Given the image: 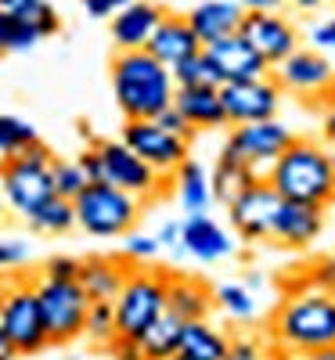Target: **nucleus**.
I'll list each match as a JSON object with an SVG mask.
<instances>
[{"label": "nucleus", "instance_id": "obj_1", "mask_svg": "<svg viewBox=\"0 0 335 360\" xmlns=\"http://www.w3.org/2000/svg\"><path fill=\"white\" fill-rule=\"evenodd\" d=\"M112 94L123 119H156L173 105V72L148 51H119L112 58Z\"/></svg>", "mask_w": 335, "mask_h": 360}, {"label": "nucleus", "instance_id": "obj_2", "mask_svg": "<svg viewBox=\"0 0 335 360\" xmlns=\"http://www.w3.org/2000/svg\"><path fill=\"white\" fill-rule=\"evenodd\" d=\"M270 339L282 353H314L335 346V295L317 288L292 292L274 314Z\"/></svg>", "mask_w": 335, "mask_h": 360}, {"label": "nucleus", "instance_id": "obj_3", "mask_svg": "<svg viewBox=\"0 0 335 360\" xmlns=\"http://www.w3.org/2000/svg\"><path fill=\"white\" fill-rule=\"evenodd\" d=\"M267 184L289 202H307V205H328L335 202V173H331V152L317 141L292 137V144L278 155L267 173Z\"/></svg>", "mask_w": 335, "mask_h": 360}, {"label": "nucleus", "instance_id": "obj_4", "mask_svg": "<svg viewBox=\"0 0 335 360\" xmlns=\"http://www.w3.org/2000/svg\"><path fill=\"white\" fill-rule=\"evenodd\" d=\"M51 162H54V152L44 141L29 144L25 152H18L11 159H0V195L8 202V213L25 220L47 198H54Z\"/></svg>", "mask_w": 335, "mask_h": 360}, {"label": "nucleus", "instance_id": "obj_5", "mask_svg": "<svg viewBox=\"0 0 335 360\" xmlns=\"http://www.w3.org/2000/svg\"><path fill=\"white\" fill-rule=\"evenodd\" d=\"M0 332H4V339L18 356H33L51 346L29 274L0 278Z\"/></svg>", "mask_w": 335, "mask_h": 360}, {"label": "nucleus", "instance_id": "obj_6", "mask_svg": "<svg viewBox=\"0 0 335 360\" xmlns=\"http://www.w3.org/2000/svg\"><path fill=\"white\" fill-rule=\"evenodd\" d=\"M112 314H115V335L137 342L144 328L166 314V270L130 266L123 288L112 299Z\"/></svg>", "mask_w": 335, "mask_h": 360}, {"label": "nucleus", "instance_id": "obj_7", "mask_svg": "<svg viewBox=\"0 0 335 360\" xmlns=\"http://www.w3.org/2000/svg\"><path fill=\"white\" fill-rule=\"evenodd\" d=\"M141 205L134 195L119 191L112 184H87L76 198V227L87 238H123L137 227L141 220Z\"/></svg>", "mask_w": 335, "mask_h": 360}, {"label": "nucleus", "instance_id": "obj_8", "mask_svg": "<svg viewBox=\"0 0 335 360\" xmlns=\"http://www.w3.org/2000/svg\"><path fill=\"white\" fill-rule=\"evenodd\" d=\"M33 292H37L40 317L47 328V342L51 346L76 342L83 335V321H87V307H90L83 288L76 281H51V278L33 274Z\"/></svg>", "mask_w": 335, "mask_h": 360}, {"label": "nucleus", "instance_id": "obj_9", "mask_svg": "<svg viewBox=\"0 0 335 360\" xmlns=\"http://www.w3.org/2000/svg\"><path fill=\"white\" fill-rule=\"evenodd\" d=\"M90 148H94L98 169H101L98 184H112L119 191L134 195L137 202H151V198L163 195L166 176H159L144 159H137L119 137L115 141H90Z\"/></svg>", "mask_w": 335, "mask_h": 360}, {"label": "nucleus", "instance_id": "obj_10", "mask_svg": "<svg viewBox=\"0 0 335 360\" xmlns=\"http://www.w3.org/2000/svg\"><path fill=\"white\" fill-rule=\"evenodd\" d=\"M119 141H123L137 159H144L159 176H173V169L180 162L191 159V141L163 130L156 119H127Z\"/></svg>", "mask_w": 335, "mask_h": 360}, {"label": "nucleus", "instance_id": "obj_11", "mask_svg": "<svg viewBox=\"0 0 335 360\" xmlns=\"http://www.w3.org/2000/svg\"><path fill=\"white\" fill-rule=\"evenodd\" d=\"M282 205H285V198L267 184V176H260L241 195H234L227 202V220H231L234 234L246 238V242H270Z\"/></svg>", "mask_w": 335, "mask_h": 360}, {"label": "nucleus", "instance_id": "obj_12", "mask_svg": "<svg viewBox=\"0 0 335 360\" xmlns=\"http://www.w3.org/2000/svg\"><path fill=\"white\" fill-rule=\"evenodd\" d=\"M292 130L282 123V119H263V123H241V127H231V137L224 144V152H231L234 159H241L253 173H267L278 155L292 144Z\"/></svg>", "mask_w": 335, "mask_h": 360}, {"label": "nucleus", "instance_id": "obj_13", "mask_svg": "<svg viewBox=\"0 0 335 360\" xmlns=\"http://www.w3.org/2000/svg\"><path fill=\"white\" fill-rule=\"evenodd\" d=\"M220 105H224V115H227V127L278 119V112H282V86L274 83V76L224 83L220 86Z\"/></svg>", "mask_w": 335, "mask_h": 360}, {"label": "nucleus", "instance_id": "obj_14", "mask_svg": "<svg viewBox=\"0 0 335 360\" xmlns=\"http://www.w3.org/2000/svg\"><path fill=\"white\" fill-rule=\"evenodd\" d=\"M238 37L246 40L270 69L278 62H285V58L299 47L296 25L282 11H246V18L238 25Z\"/></svg>", "mask_w": 335, "mask_h": 360}, {"label": "nucleus", "instance_id": "obj_15", "mask_svg": "<svg viewBox=\"0 0 335 360\" xmlns=\"http://www.w3.org/2000/svg\"><path fill=\"white\" fill-rule=\"evenodd\" d=\"M270 72L282 90H292V94H303V98H321L328 90H335V65L314 47H296Z\"/></svg>", "mask_w": 335, "mask_h": 360}, {"label": "nucleus", "instance_id": "obj_16", "mask_svg": "<svg viewBox=\"0 0 335 360\" xmlns=\"http://www.w3.org/2000/svg\"><path fill=\"white\" fill-rule=\"evenodd\" d=\"M202 58L213 72V83L224 86V83H241V79H260V76H270V65L263 58L241 40L238 33L234 37H224V40H213L202 47Z\"/></svg>", "mask_w": 335, "mask_h": 360}, {"label": "nucleus", "instance_id": "obj_17", "mask_svg": "<svg viewBox=\"0 0 335 360\" xmlns=\"http://www.w3.org/2000/svg\"><path fill=\"white\" fill-rule=\"evenodd\" d=\"M180 252L195 256L202 263L227 259V256H234V234L224 224H217L209 213L184 217L180 220Z\"/></svg>", "mask_w": 335, "mask_h": 360}, {"label": "nucleus", "instance_id": "obj_18", "mask_svg": "<svg viewBox=\"0 0 335 360\" xmlns=\"http://www.w3.org/2000/svg\"><path fill=\"white\" fill-rule=\"evenodd\" d=\"M163 8L151 4V0H134V4L119 8L112 18H108V29H112V44L119 51H144L156 25L163 22Z\"/></svg>", "mask_w": 335, "mask_h": 360}, {"label": "nucleus", "instance_id": "obj_19", "mask_svg": "<svg viewBox=\"0 0 335 360\" xmlns=\"http://www.w3.org/2000/svg\"><path fill=\"white\" fill-rule=\"evenodd\" d=\"M321 231H324V205H307V202L285 198L270 242H278L285 249H307L321 238Z\"/></svg>", "mask_w": 335, "mask_h": 360}, {"label": "nucleus", "instance_id": "obj_20", "mask_svg": "<svg viewBox=\"0 0 335 360\" xmlns=\"http://www.w3.org/2000/svg\"><path fill=\"white\" fill-rule=\"evenodd\" d=\"M156 62H163L166 69H173V65H180L184 58H191V54H198L202 51V44H198V37L191 33V25H188V18L184 15H163V22L156 25V33H151V40H148V47H144Z\"/></svg>", "mask_w": 335, "mask_h": 360}, {"label": "nucleus", "instance_id": "obj_21", "mask_svg": "<svg viewBox=\"0 0 335 360\" xmlns=\"http://www.w3.org/2000/svg\"><path fill=\"white\" fill-rule=\"evenodd\" d=\"M127 274H130L127 259H119V256H87V259H80L76 285L83 288V295L90 299V303H112V299L119 295V288H123Z\"/></svg>", "mask_w": 335, "mask_h": 360}, {"label": "nucleus", "instance_id": "obj_22", "mask_svg": "<svg viewBox=\"0 0 335 360\" xmlns=\"http://www.w3.org/2000/svg\"><path fill=\"white\" fill-rule=\"evenodd\" d=\"M191 33L198 37V44H213V40H224V37H234L246 11H241L238 0H202V4L191 8V15H184Z\"/></svg>", "mask_w": 335, "mask_h": 360}, {"label": "nucleus", "instance_id": "obj_23", "mask_svg": "<svg viewBox=\"0 0 335 360\" xmlns=\"http://www.w3.org/2000/svg\"><path fill=\"white\" fill-rule=\"evenodd\" d=\"M173 108L184 115L191 130H220L227 127V115L220 105V86H177Z\"/></svg>", "mask_w": 335, "mask_h": 360}, {"label": "nucleus", "instance_id": "obj_24", "mask_svg": "<svg viewBox=\"0 0 335 360\" xmlns=\"http://www.w3.org/2000/svg\"><path fill=\"white\" fill-rule=\"evenodd\" d=\"M213 310V288L191 274H166V314L177 321H206Z\"/></svg>", "mask_w": 335, "mask_h": 360}, {"label": "nucleus", "instance_id": "obj_25", "mask_svg": "<svg viewBox=\"0 0 335 360\" xmlns=\"http://www.w3.org/2000/svg\"><path fill=\"white\" fill-rule=\"evenodd\" d=\"M227 342H231V335L220 332L217 324H209V317L206 321H184L180 342H177V356H184V360H224Z\"/></svg>", "mask_w": 335, "mask_h": 360}, {"label": "nucleus", "instance_id": "obj_26", "mask_svg": "<svg viewBox=\"0 0 335 360\" xmlns=\"http://www.w3.org/2000/svg\"><path fill=\"white\" fill-rule=\"evenodd\" d=\"M173 191H177V202L184 209V217H198L213 205V191H209V169L195 159H184L177 169H173Z\"/></svg>", "mask_w": 335, "mask_h": 360}, {"label": "nucleus", "instance_id": "obj_27", "mask_svg": "<svg viewBox=\"0 0 335 360\" xmlns=\"http://www.w3.org/2000/svg\"><path fill=\"white\" fill-rule=\"evenodd\" d=\"M253 180H260V173H253L241 159H234L231 152H220V159L213 162L209 169V191H213V202H231L234 195H241Z\"/></svg>", "mask_w": 335, "mask_h": 360}, {"label": "nucleus", "instance_id": "obj_28", "mask_svg": "<svg viewBox=\"0 0 335 360\" xmlns=\"http://www.w3.org/2000/svg\"><path fill=\"white\" fill-rule=\"evenodd\" d=\"M180 328L184 321H177L173 314H163L156 324L144 328V335L137 339V349L144 360H170L177 353V342H180Z\"/></svg>", "mask_w": 335, "mask_h": 360}, {"label": "nucleus", "instance_id": "obj_29", "mask_svg": "<svg viewBox=\"0 0 335 360\" xmlns=\"http://www.w3.org/2000/svg\"><path fill=\"white\" fill-rule=\"evenodd\" d=\"M25 224H29V231H37V234H47V238H62V234H69L72 227H76V209H72V202L69 198H47L37 213H29L25 217Z\"/></svg>", "mask_w": 335, "mask_h": 360}, {"label": "nucleus", "instance_id": "obj_30", "mask_svg": "<svg viewBox=\"0 0 335 360\" xmlns=\"http://www.w3.org/2000/svg\"><path fill=\"white\" fill-rule=\"evenodd\" d=\"M40 40H44L40 29L29 22L25 15H4V11H0V54L29 51V47H37Z\"/></svg>", "mask_w": 335, "mask_h": 360}, {"label": "nucleus", "instance_id": "obj_31", "mask_svg": "<svg viewBox=\"0 0 335 360\" xmlns=\"http://www.w3.org/2000/svg\"><path fill=\"white\" fill-rule=\"evenodd\" d=\"M213 307H220L231 321H253L256 317V295L238 281H224L213 288Z\"/></svg>", "mask_w": 335, "mask_h": 360}, {"label": "nucleus", "instance_id": "obj_32", "mask_svg": "<svg viewBox=\"0 0 335 360\" xmlns=\"http://www.w3.org/2000/svg\"><path fill=\"white\" fill-rule=\"evenodd\" d=\"M37 141H40V134L33 123H25L22 115H0V159H11V155L25 152Z\"/></svg>", "mask_w": 335, "mask_h": 360}, {"label": "nucleus", "instance_id": "obj_33", "mask_svg": "<svg viewBox=\"0 0 335 360\" xmlns=\"http://www.w3.org/2000/svg\"><path fill=\"white\" fill-rule=\"evenodd\" d=\"M51 180H54V195L58 198H69V202L90 184L76 159H54L51 162Z\"/></svg>", "mask_w": 335, "mask_h": 360}, {"label": "nucleus", "instance_id": "obj_34", "mask_svg": "<svg viewBox=\"0 0 335 360\" xmlns=\"http://www.w3.org/2000/svg\"><path fill=\"white\" fill-rule=\"evenodd\" d=\"M83 335L98 346H108L115 339V314L112 303H90L87 307V321H83Z\"/></svg>", "mask_w": 335, "mask_h": 360}, {"label": "nucleus", "instance_id": "obj_35", "mask_svg": "<svg viewBox=\"0 0 335 360\" xmlns=\"http://www.w3.org/2000/svg\"><path fill=\"white\" fill-rule=\"evenodd\" d=\"M170 72H173V83L177 86H217V83H213L209 65H206V58H202V51L191 54V58H184V62L173 65Z\"/></svg>", "mask_w": 335, "mask_h": 360}, {"label": "nucleus", "instance_id": "obj_36", "mask_svg": "<svg viewBox=\"0 0 335 360\" xmlns=\"http://www.w3.org/2000/svg\"><path fill=\"white\" fill-rule=\"evenodd\" d=\"M163 249H159V242H156V234H141V231H130V234H123V259H130L134 266L141 263H151Z\"/></svg>", "mask_w": 335, "mask_h": 360}, {"label": "nucleus", "instance_id": "obj_37", "mask_svg": "<svg viewBox=\"0 0 335 360\" xmlns=\"http://www.w3.org/2000/svg\"><path fill=\"white\" fill-rule=\"evenodd\" d=\"M76 274H80V259L76 256H51L40 266V278H51V281H76Z\"/></svg>", "mask_w": 335, "mask_h": 360}, {"label": "nucleus", "instance_id": "obj_38", "mask_svg": "<svg viewBox=\"0 0 335 360\" xmlns=\"http://www.w3.org/2000/svg\"><path fill=\"white\" fill-rule=\"evenodd\" d=\"M307 288H317V292H331L335 295V256H324V259H317L307 270Z\"/></svg>", "mask_w": 335, "mask_h": 360}, {"label": "nucleus", "instance_id": "obj_39", "mask_svg": "<svg viewBox=\"0 0 335 360\" xmlns=\"http://www.w3.org/2000/svg\"><path fill=\"white\" fill-rule=\"evenodd\" d=\"M224 360H267V349L256 339H249V335H238V339L227 342Z\"/></svg>", "mask_w": 335, "mask_h": 360}, {"label": "nucleus", "instance_id": "obj_40", "mask_svg": "<svg viewBox=\"0 0 335 360\" xmlns=\"http://www.w3.org/2000/svg\"><path fill=\"white\" fill-rule=\"evenodd\" d=\"M156 123H159L163 130L177 134V137H184V141H191V134H195V130H191V127L184 123V115H180V112H177L173 105H170V108H163V112L156 115Z\"/></svg>", "mask_w": 335, "mask_h": 360}, {"label": "nucleus", "instance_id": "obj_41", "mask_svg": "<svg viewBox=\"0 0 335 360\" xmlns=\"http://www.w3.org/2000/svg\"><path fill=\"white\" fill-rule=\"evenodd\" d=\"M310 44H314V51H331L335 54V15H328L324 22H317L314 25V33H310Z\"/></svg>", "mask_w": 335, "mask_h": 360}, {"label": "nucleus", "instance_id": "obj_42", "mask_svg": "<svg viewBox=\"0 0 335 360\" xmlns=\"http://www.w3.org/2000/svg\"><path fill=\"white\" fill-rule=\"evenodd\" d=\"M29 259V249L22 242H0V270H15Z\"/></svg>", "mask_w": 335, "mask_h": 360}, {"label": "nucleus", "instance_id": "obj_43", "mask_svg": "<svg viewBox=\"0 0 335 360\" xmlns=\"http://www.w3.org/2000/svg\"><path fill=\"white\" fill-rule=\"evenodd\" d=\"M80 4H83V11H87L90 18H112L119 8L134 4V0H80Z\"/></svg>", "mask_w": 335, "mask_h": 360}, {"label": "nucleus", "instance_id": "obj_44", "mask_svg": "<svg viewBox=\"0 0 335 360\" xmlns=\"http://www.w3.org/2000/svg\"><path fill=\"white\" fill-rule=\"evenodd\" d=\"M156 242H159V249H170V252H177V256H180V220L163 224V227H159V234H156Z\"/></svg>", "mask_w": 335, "mask_h": 360}, {"label": "nucleus", "instance_id": "obj_45", "mask_svg": "<svg viewBox=\"0 0 335 360\" xmlns=\"http://www.w3.org/2000/svg\"><path fill=\"white\" fill-rule=\"evenodd\" d=\"M108 349H112V356H115V360H144L134 339H119V335H115V339L108 342Z\"/></svg>", "mask_w": 335, "mask_h": 360}, {"label": "nucleus", "instance_id": "obj_46", "mask_svg": "<svg viewBox=\"0 0 335 360\" xmlns=\"http://www.w3.org/2000/svg\"><path fill=\"white\" fill-rule=\"evenodd\" d=\"M241 11H282L285 0H238Z\"/></svg>", "mask_w": 335, "mask_h": 360}, {"label": "nucleus", "instance_id": "obj_47", "mask_svg": "<svg viewBox=\"0 0 335 360\" xmlns=\"http://www.w3.org/2000/svg\"><path fill=\"white\" fill-rule=\"evenodd\" d=\"M282 360H335V346H324L314 353H282Z\"/></svg>", "mask_w": 335, "mask_h": 360}, {"label": "nucleus", "instance_id": "obj_48", "mask_svg": "<svg viewBox=\"0 0 335 360\" xmlns=\"http://www.w3.org/2000/svg\"><path fill=\"white\" fill-rule=\"evenodd\" d=\"M29 4H37V0H0V11L4 15H22Z\"/></svg>", "mask_w": 335, "mask_h": 360}, {"label": "nucleus", "instance_id": "obj_49", "mask_svg": "<svg viewBox=\"0 0 335 360\" xmlns=\"http://www.w3.org/2000/svg\"><path fill=\"white\" fill-rule=\"evenodd\" d=\"M289 8H296V11H314V8H321L324 0H285Z\"/></svg>", "mask_w": 335, "mask_h": 360}, {"label": "nucleus", "instance_id": "obj_50", "mask_svg": "<svg viewBox=\"0 0 335 360\" xmlns=\"http://www.w3.org/2000/svg\"><path fill=\"white\" fill-rule=\"evenodd\" d=\"M15 356H18V353L11 349V342L4 339V332H0V360H15Z\"/></svg>", "mask_w": 335, "mask_h": 360}, {"label": "nucleus", "instance_id": "obj_51", "mask_svg": "<svg viewBox=\"0 0 335 360\" xmlns=\"http://www.w3.org/2000/svg\"><path fill=\"white\" fill-rule=\"evenodd\" d=\"M324 134H328V141H335V112H328V119H324Z\"/></svg>", "mask_w": 335, "mask_h": 360}, {"label": "nucleus", "instance_id": "obj_52", "mask_svg": "<svg viewBox=\"0 0 335 360\" xmlns=\"http://www.w3.org/2000/svg\"><path fill=\"white\" fill-rule=\"evenodd\" d=\"M8 220V202H4V195H0V224Z\"/></svg>", "mask_w": 335, "mask_h": 360}, {"label": "nucleus", "instance_id": "obj_53", "mask_svg": "<svg viewBox=\"0 0 335 360\" xmlns=\"http://www.w3.org/2000/svg\"><path fill=\"white\" fill-rule=\"evenodd\" d=\"M170 360H184V356H177V353H173V356H170Z\"/></svg>", "mask_w": 335, "mask_h": 360}, {"label": "nucleus", "instance_id": "obj_54", "mask_svg": "<svg viewBox=\"0 0 335 360\" xmlns=\"http://www.w3.org/2000/svg\"><path fill=\"white\" fill-rule=\"evenodd\" d=\"M331 173H335V155H331Z\"/></svg>", "mask_w": 335, "mask_h": 360}, {"label": "nucleus", "instance_id": "obj_55", "mask_svg": "<svg viewBox=\"0 0 335 360\" xmlns=\"http://www.w3.org/2000/svg\"><path fill=\"white\" fill-rule=\"evenodd\" d=\"M331 4H335V0H331Z\"/></svg>", "mask_w": 335, "mask_h": 360}]
</instances>
